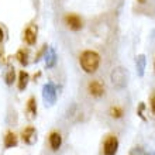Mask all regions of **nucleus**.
Here are the masks:
<instances>
[{
	"label": "nucleus",
	"mask_w": 155,
	"mask_h": 155,
	"mask_svg": "<svg viewBox=\"0 0 155 155\" xmlns=\"http://www.w3.org/2000/svg\"><path fill=\"white\" fill-rule=\"evenodd\" d=\"M79 64L86 74H94L100 65V55L94 51H83L79 58Z\"/></svg>",
	"instance_id": "1"
},
{
	"label": "nucleus",
	"mask_w": 155,
	"mask_h": 155,
	"mask_svg": "<svg viewBox=\"0 0 155 155\" xmlns=\"http://www.w3.org/2000/svg\"><path fill=\"white\" fill-rule=\"evenodd\" d=\"M111 83L114 86L116 89L121 90L124 87H127V83H128V72H127L124 68L121 66H117L114 69L111 71Z\"/></svg>",
	"instance_id": "2"
},
{
	"label": "nucleus",
	"mask_w": 155,
	"mask_h": 155,
	"mask_svg": "<svg viewBox=\"0 0 155 155\" xmlns=\"http://www.w3.org/2000/svg\"><path fill=\"white\" fill-rule=\"evenodd\" d=\"M42 97L48 104H54L55 100H57V89H55V85L54 83H47L42 87Z\"/></svg>",
	"instance_id": "3"
},
{
	"label": "nucleus",
	"mask_w": 155,
	"mask_h": 155,
	"mask_svg": "<svg viewBox=\"0 0 155 155\" xmlns=\"http://www.w3.org/2000/svg\"><path fill=\"white\" fill-rule=\"evenodd\" d=\"M118 150V140L116 138L114 135H111L104 141V145H103V152L104 155H116Z\"/></svg>",
	"instance_id": "4"
},
{
	"label": "nucleus",
	"mask_w": 155,
	"mask_h": 155,
	"mask_svg": "<svg viewBox=\"0 0 155 155\" xmlns=\"http://www.w3.org/2000/svg\"><path fill=\"white\" fill-rule=\"evenodd\" d=\"M65 23L72 31H79L83 27V21L78 14H68L65 17Z\"/></svg>",
	"instance_id": "5"
},
{
	"label": "nucleus",
	"mask_w": 155,
	"mask_h": 155,
	"mask_svg": "<svg viewBox=\"0 0 155 155\" xmlns=\"http://www.w3.org/2000/svg\"><path fill=\"white\" fill-rule=\"evenodd\" d=\"M87 89H89V93L92 96H94V97H100V96L104 94V85L100 81H97V79L90 82L87 85Z\"/></svg>",
	"instance_id": "6"
},
{
	"label": "nucleus",
	"mask_w": 155,
	"mask_h": 155,
	"mask_svg": "<svg viewBox=\"0 0 155 155\" xmlns=\"http://www.w3.org/2000/svg\"><path fill=\"white\" fill-rule=\"evenodd\" d=\"M24 41L28 45H34L37 42V27L34 24L28 25L24 31Z\"/></svg>",
	"instance_id": "7"
},
{
	"label": "nucleus",
	"mask_w": 155,
	"mask_h": 155,
	"mask_svg": "<svg viewBox=\"0 0 155 155\" xmlns=\"http://www.w3.org/2000/svg\"><path fill=\"white\" fill-rule=\"evenodd\" d=\"M23 141L28 145H33V144L37 143V131L34 127H27L23 131Z\"/></svg>",
	"instance_id": "8"
},
{
	"label": "nucleus",
	"mask_w": 155,
	"mask_h": 155,
	"mask_svg": "<svg viewBox=\"0 0 155 155\" xmlns=\"http://www.w3.org/2000/svg\"><path fill=\"white\" fill-rule=\"evenodd\" d=\"M49 144H51V148L52 151H58L61 148V144H62V137L59 133H52L49 135Z\"/></svg>",
	"instance_id": "9"
},
{
	"label": "nucleus",
	"mask_w": 155,
	"mask_h": 155,
	"mask_svg": "<svg viewBox=\"0 0 155 155\" xmlns=\"http://www.w3.org/2000/svg\"><path fill=\"white\" fill-rule=\"evenodd\" d=\"M17 145V135L14 133H7L4 137V147L6 148H13Z\"/></svg>",
	"instance_id": "10"
},
{
	"label": "nucleus",
	"mask_w": 155,
	"mask_h": 155,
	"mask_svg": "<svg viewBox=\"0 0 155 155\" xmlns=\"http://www.w3.org/2000/svg\"><path fill=\"white\" fill-rule=\"evenodd\" d=\"M28 81H30V76L25 71H21L18 74V89L20 90H24L28 85Z\"/></svg>",
	"instance_id": "11"
},
{
	"label": "nucleus",
	"mask_w": 155,
	"mask_h": 155,
	"mask_svg": "<svg viewBox=\"0 0 155 155\" xmlns=\"http://www.w3.org/2000/svg\"><path fill=\"white\" fill-rule=\"evenodd\" d=\"M45 64H47V68H54L55 64H57V54L52 48L49 49V52L45 57Z\"/></svg>",
	"instance_id": "12"
},
{
	"label": "nucleus",
	"mask_w": 155,
	"mask_h": 155,
	"mask_svg": "<svg viewBox=\"0 0 155 155\" xmlns=\"http://www.w3.org/2000/svg\"><path fill=\"white\" fill-rule=\"evenodd\" d=\"M27 111H28L30 117H35L37 116V102L35 99L31 97L28 100V104H27Z\"/></svg>",
	"instance_id": "13"
},
{
	"label": "nucleus",
	"mask_w": 155,
	"mask_h": 155,
	"mask_svg": "<svg viewBox=\"0 0 155 155\" xmlns=\"http://www.w3.org/2000/svg\"><path fill=\"white\" fill-rule=\"evenodd\" d=\"M17 59L20 62L21 65H27L28 64V51L27 49H20L18 52H17Z\"/></svg>",
	"instance_id": "14"
},
{
	"label": "nucleus",
	"mask_w": 155,
	"mask_h": 155,
	"mask_svg": "<svg viewBox=\"0 0 155 155\" xmlns=\"http://www.w3.org/2000/svg\"><path fill=\"white\" fill-rule=\"evenodd\" d=\"M135 64H137L138 75H140V76H143V75H144V69H145V57H144V55H138V58H137Z\"/></svg>",
	"instance_id": "15"
},
{
	"label": "nucleus",
	"mask_w": 155,
	"mask_h": 155,
	"mask_svg": "<svg viewBox=\"0 0 155 155\" xmlns=\"http://www.w3.org/2000/svg\"><path fill=\"white\" fill-rule=\"evenodd\" d=\"M14 81H16V72H14V69H10L7 72V75H6V83L7 85H13Z\"/></svg>",
	"instance_id": "16"
},
{
	"label": "nucleus",
	"mask_w": 155,
	"mask_h": 155,
	"mask_svg": "<svg viewBox=\"0 0 155 155\" xmlns=\"http://www.w3.org/2000/svg\"><path fill=\"white\" fill-rule=\"evenodd\" d=\"M110 114H111V117L120 118V117H123V110L120 109V107H111V109H110Z\"/></svg>",
	"instance_id": "17"
},
{
	"label": "nucleus",
	"mask_w": 155,
	"mask_h": 155,
	"mask_svg": "<svg viewBox=\"0 0 155 155\" xmlns=\"http://www.w3.org/2000/svg\"><path fill=\"white\" fill-rule=\"evenodd\" d=\"M151 110L155 113V94L151 97Z\"/></svg>",
	"instance_id": "18"
},
{
	"label": "nucleus",
	"mask_w": 155,
	"mask_h": 155,
	"mask_svg": "<svg viewBox=\"0 0 155 155\" xmlns=\"http://www.w3.org/2000/svg\"><path fill=\"white\" fill-rule=\"evenodd\" d=\"M131 155H141V150H140V148H134V150L131 151Z\"/></svg>",
	"instance_id": "19"
},
{
	"label": "nucleus",
	"mask_w": 155,
	"mask_h": 155,
	"mask_svg": "<svg viewBox=\"0 0 155 155\" xmlns=\"http://www.w3.org/2000/svg\"><path fill=\"white\" fill-rule=\"evenodd\" d=\"M3 40H4V31H3V28L0 27V42H3Z\"/></svg>",
	"instance_id": "20"
},
{
	"label": "nucleus",
	"mask_w": 155,
	"mask_h": 155,
	"mask_svg": "<svg viewBox=\"0 0 155 155\" xmlns=\"http://www.w3.org/2000/svg\"><path fill=\"white\" fill-rule=\"evenodd\" d=\"M140 3H145V0H138Z\"/></svg>",
	"instance_id": "21"
},
{
	"label": "nucleus",
	"mask_w": 155,
	"mask_h": 155,
	"mask_svg": "<svg viewBox=\"0 0 155 155\" xmlns=\"http://www.w3.org/2000/svg\"><path fill=\"white\" fill-rule=\"evenodd\" d=\"M154 71H155V62H154Z\"/></svg>",
	"instance_id": "22"
}]
</instances>
